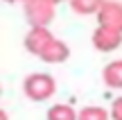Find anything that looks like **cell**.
<instances>
[{
  "mask_svg": "<svg viewBox=\"0 0 122 120\" xmlns=\"http://www.w3.org/2000/svg\"><path fill=\"white\" fill-rule=\"evenodd\" d=\"M54 91H57V82L48 73H32L23 82V93L32 102H43V100L52 98Z\"/></svg>",
  "mask_w": 122,
  "mask_h": 120,
  "instance_id": "obj_1",
  "label": "cell"
},
{
  "mask_svg": "<svg viewBox=\"0 0 122 120\" xmlns=\"http://www.w3.org/2000/svg\"><path fill=\"white\" fill-rule=\"evenodd\" d=\"M54 0H27L25 2V18L32 27H48L54 21Z\"/></svg>",
  "mask_w": 122,
  "mask_h": 120,
  "instance_id": "obj_2",
  "label": "cell"
},
{
  "mask_svg": "<svg viewBox=\"0 0 122 120\" xmlns=\"http://www.w3.org/2000/svg\"><path fill=\"white\" fill-rule=\"evenodd\" d=\"M91 41H93V48L100 50V52H113V50H118L122 45V32L97 25L93 36H91Z\"/></svg>",
  "mask_w": 122,
  "mask_h": 120,
  "instance_id": "obj_3",
  "label": "cell"
},
{
  "mask_svg": "<svg viewBox=\"0 0 122 120\" xmlns=\"http://www.w3.org/2000/svg\"><path fill=\"white\" fill-rule=\"evenodd\" d=\"M52 41H54V34L48 27H30V32L25 34V50L30 54L41 57Z\"/></svg>",
  "mask_w": 122,
  "mask_h": 120,
  "instance_id": "obj_4",
  "label": "cell"
},
{
  "mask_svg": "<svg viewBox=\"0 0 122 120\" xmlns=\"http://www.w3.org/2000/svg\"><path fill=\"white\" fill-rule=\"evenodd\" d=\"M97 25L122 32V2H118V0H104V5L97 11Z\"/></svg>",
  "mask_w": 122,
  "mask_h": 120,
  "instance_id": "obj_5",
  "label": "cell"
},
{
  "mask_svg": "<svg viewBox=\"0 0 122 120\" xmlns=\"http://www.w3.org/2000/svg\"><path fill=\"white\" fill-rule=\"evenodd\" d=\"M68 57H70V48H68V43L66 41H61V39H54L52 43L45 48V52L41 54V61H45V63H63V61H68Z\"/></svg>",
  "mask_w": 122,
  "mask_h": 120,
  "instance_id": "obj_6",
  "label": "cell"
},
{
  "mask_svg": "<svg viewBox=\"0 0 122 120\" xmlns=\"http://www.w3.org/2000/svg\"><path fill=\"white\" fill-rule=\"evenodd\" d=\"M102 79H104V84L109 89H115V91L122 89V59L106 63L104 70H102Z\"/></svg>",
  "mask_w": 122,
  "mask_h": 120,
  "instance_id": "obj_7",
  "label": "cell"
},
{
  "mask_svg": "<svg viewBox=\"0 0 122 120\" xmlns=\"http://www.w3.org/2000/svg\"><path fill=\"white\" fill-rule=\"evenodd\" d=\"M48 120H79V113L70 104H52L45 113Z\"/></svg>",
  "mask_w": 122,
  "mask_h": 120,
  "instance_id": "obj_8",
  "label": "cell"
},
{
  "mask_svg": "<svg viewBox=\"0 0 122 120\" xmlns=\"http://www.w3.org/2000/svg\"><path fill=\"white\" fill-rule=\"evenodd\" d=\"M102 5H104V0H70L72 11L79 14V16H91V14H97Z\"/></svg>",
  "mask_w": 122,
  "mask_h": 120,
  "instance_id": "obj_9",
  "label": "cell"
},
{
  "mask_svg": "<svg viewBox=\"0 0 122 120\" xmlns=\"http://www.w3.org/2000/svg\"><path fill=\"white\" fill-rule=\"evenodd\" d=\"M111 118V111L102 107H84L79 111V120H109Z\"/></svg>",
  "mask_w": 122,
  "mask_h": 120,
  "instance_id": "obj_10",
  "label": "cell"
},
{
  "mask_svg": "<svg viewBox=\"0 0 122 120\" xmlns=\"http://www.w3.org/2000/svg\"><path fill=\"white\" fill-rule=\"evenodd\" d=\"M111 118L113 120H122V98L113 100V104H111Z\"/></svg>",
  "mask_w": 122,
  "mask_h": 120,
  "instance_id": "obj_11",
  "label": "cell"
},
{
  "mask_svg": "<svg viewBox=\"0 0 122 120\" xmlns=\"http://www.w3.org/2000/svg\"><path fill=\"white\" fill-rule=\"evenodd\" d=\"M0 120H9V116H7V111H5V109H0Z\"/></svg>",
  "mask_w": 122,
  "mask_h": 120,
  "instance_id": "obj_12",
  "label": "cell"
},
{
  "mask_svg": "<svg viewBox=\"0 0 122 120\" xmlns=\"http://www.w3.org/2000/svg\"><path fill=\"white\" fill-rule=\"evenodd\" d=\"M54 2H70V0H54Z\"/></svg>",
  "mask_w": 122,
  "mask_h": 120,
  "instance_id": "obj_13",
  "label": "cell"
},
{
  "mask_svg": "<svg viewBox=\"0 0 122 120\" xmlns=\"http://www.w3.org/2000/svg\"><path fill=\"white\" fill-rule=\"evenodd\" d=\"M5 2H18V0H5Z\"/></svg>",
  "mask_w": 122,
  "mask_h": 120,
  "instance_id": "obj_14",
  "label": "cell"
},
{
  "mask_svg": "<svg viewBox=\"0 0 122 120\" xmlns=\"http://www.w3.org/2000/svg\"><path fill=\"white\" fill-rule=\"evenodd\" d=\"M0 95H2V86H0Z\"/></svg>",
  "mask_w": 122,
  "mask_h": 120,
  "instance_id": "obj_15",
  "label": "cell"
},
{
  "mask_svg": "<svg viewBox=\"0 0 122 120\" xmlns=\"http://www.w3.org/2000/svg\"><path fill=\"white\" fill-rule=\"evenodd\" d=\"M23 2H27V0H23Z\"/></svg>",
  "mask_w": 122,
  "mask_h": 120,
  "instance_id": "obj_16",
  "label": "cell"
}]
</instances>
